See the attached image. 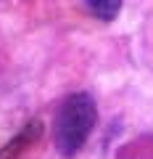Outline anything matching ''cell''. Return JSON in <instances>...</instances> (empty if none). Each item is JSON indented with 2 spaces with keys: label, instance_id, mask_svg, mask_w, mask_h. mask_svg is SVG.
Masks as SVG:
<instances>
[{
  "label": "cell",
  "instance_id": "obj_2",
  "mask_svg": "<svg viewBox=\"0 0 153 159\" xmlns=\"http://www.w3.org/2000/svg\"><path fill=\"white\" fill-rule=\"evenodd\" d=\"M82 3H85V8L95 19H100V21L116 19V13H119V8H121V0H82Z\"/></svg>",
  "mask_w": 153,
  "mask_h": 159
},
{
  "label": "cell",
  "instance_id": "obj_1",
  "mask_svg": "<svg viewBox=\"0 0 153 159\" xmlns=\"http://www.w3.org/2000/svg\"><path fill=\"white\" fill-rule=\"evenodd\" d=\"M95 103L85 93H74L63 101V106L56 114V146L63 157H74L85 146L95 127Z\"/></svg>",
  "mask_w": 153,
  "mask_h": 159
}]
</instances>
